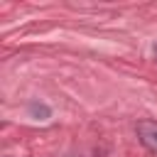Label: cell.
<instances>
[{
  "label": "cell",
  "mask_w": 157,
  "mask_h": 157,
  "mask_svg": "<svg viewBox=\"0 0 157 157\" xmlns=\"http://www.w3.org/2000/svg\"><path fill=\"white\" fill-rule=\"evenodd\" d=\"M135 132H137V137H140V142L150 150V152H155L157 155V120H140L137 123V128H135Z\"/></svg>",
  "instance_id": "6da1fadb"
},
{
  "label": "cell",
  "mask_w": 157,
  "mask_h": 157,
  "mask_svg": "<svg viewBox=\"0 0 157 157\" xmlns=\"http://www.w3.org/2000/svg\"><path fill=\"white\" fill-rule=\"evenodd\" d=\"M155 56H157V44H155Z\"/></svg>",
  "instance_id": "3957f363"
},
{
  "label": "cell",
  "mask_w": 157,
  "mask_h": 157,
  "mask_svg": "<svg viewBox=\"0 0 157 157\" xmlns=\"http://www.w3.org/2000/svg\"><path fill=\"white\" fill-rule=\"evenodd\" d=\"M29 113H32L34 118H39V120H44V118L52 115V110H49L44 103H29Z\"/></svg>",
  "instance_id": "7a4b0ae2"
}]
</instances>
